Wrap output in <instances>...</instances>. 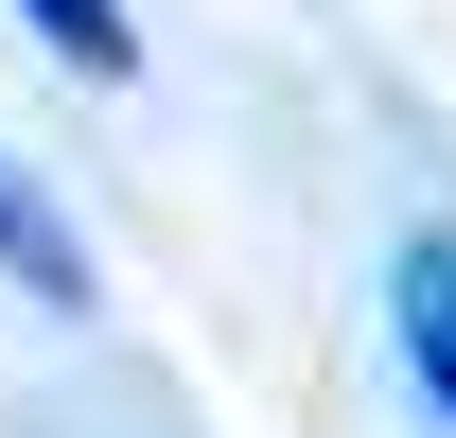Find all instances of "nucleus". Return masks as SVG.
<instances>
[{
  "label": "nucleus",
  "instance_id": "nucleus-1",
  "mask_svg": "<svg viewBox=\"0 0 456 438\" xmlns=\"http://www.w3.org/2000/svg\"><path fill=\"white\" fill-rule=\"evenodd\" d=\"M387 333H403V369H421V403H439V438H456V228H403Z\"/></svg>",
  "mask_w": 456,
  "mask_h": 438
},
{
  "label": "nucleus",
  "instance_id": "nucleus-2",
  "mask_svg": "<svg viewBox=\"0 0 456 438\" xmlns=\"http://www.w3.org/2000/svg\"><path fill=\"white\" fill-rule=\"evenodd\" d=\"M0 280H18V298H53V316H88V298H106V280H88V228H70L18 158H0Z\"/></svg>",
  "mask_w": 456,
  "mask_h": 438
},
{
  "label": "nucleus",
  "instance_id": "nucleus-3",
  "mask_svg": "<svg viewBox=\"0 0 456 438\" xmlns=\"http://www.w3.org/2000/svg\"><path fill=\"white\" fill-rule=\"evenodd\" d=\"M18 18H36V36H53L70 70H106V88L141 70V36H123V0H18Z\"/></svg>",
  "mask_w": 456,
  "mask_h": 438
}]
</instances>
